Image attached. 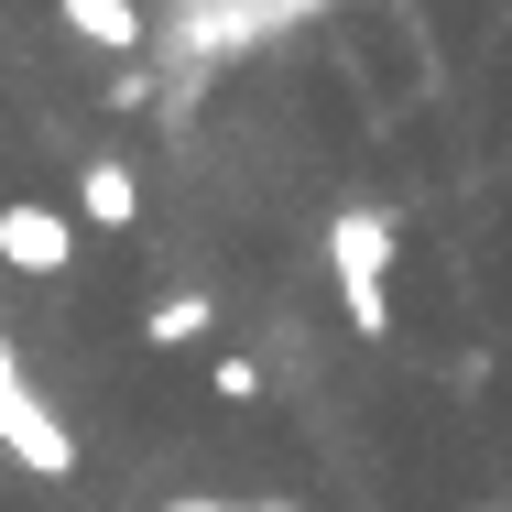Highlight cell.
<instances>
[{"label": "cell", "mask_w": 512, "mask_h": 512, "mask_svg": "<svg viewBox=\"0 0 512 512\" xmlns=\"http://www.w3.org/2000/svg\"><path fill=\"white\" fill-rule=\"evenodd\" d=\"M142 338H153V349H186V338H207V295H164V306L142 316Z\"/></svg>", "instance_id": "7"}, {"label": "cell", "mask_w": 512, "mask_h": 512, "mask_svg": "<svg viewBox=\"0 0 512 512\" xmlns=\"http://www.w3.org/2000/svg\"><path fill=\"white\" fill-rule=\"evenodd\" d=\"M0 447H11L33 480H66V469H77V436H66V414H55L44 393H33V382H22L11 338H0Z\"/></svg>", "instance_id": "2"}, {"label": "cell", "mask_w": 512, "mask_h": 512, "mask_svg": "<svg viewBox=\"0 0 512 512\" xmlns=\"http://www.w3.org/2000/svg\"><path fill=\"white\" fill-rule=\"evenodd\" d=\"M175 512H240V502H175Z\"/></svg>", "instance_id": "10"}, {"label": "cell", "mask_w": 512, "mask_h": 512, "mask_svg": "<svg viewBox=\"0 0 512 512\" xmlns=\"http://www.w3.org/2000/svg\"><path fill=\"white\" fill-rule=\"evenodd\" d=\"M480 512H502V502H480Z\"/></svg>", "instance_id": "11"}, {"label": "cell", "mask_w": 512, "mask_h": 512, "mask_svg": "<svg viewBox=\"0 0 512 512\" xmlns=\"http://www.w3.org/2000/svg\"><path fill=\"white\" fill-rule=\"evenodd\" d=\"M393 218L382 207H338L327 218V273H338V306H349V327L360 338H382L393 327Z\"/></svg>", "instance_id": "1"}, {"label": "cell", "mask_w": 512, "mask_h": 512, "mask_svg": "<svg viewBox=\"0 0 512 512\" xmlns=\"http://www.w3.org/2000/svg\"><path fill=\"white\" fill-rule=\"evenodd\" d=\"M207 393H229V404H262V360H218V382Z\"/></svg>", "instance_id": "8"}, {"label": "cell", "mask_w": 512, "mask_h": 512, "mask_svg": "<svg viewBox=\"0 0 512 512\" xmlns=\"http://www.w3.org/2000/svg\"><path fill=\"white\" fill-rule=\"evenodd\" d=\"M77 218H88V229H142V175H131L120 153H99V164L77 175Z\"/></svg>", "instance_id": "5"}, {"label": "cell", "mask_w": 512, "mask_h": 512, "mask_svg": "<svg viewBox=\"0 0 512 512\" xmlns=\"http://www.w3.org/2000/svg\"><path fill=\"white\" fill-rule=\"evenodd\" d=\"M251 11H262V22L284 33V22H306V11H327V0H251Z\"/></svg>", "instance_id": "9"}, {"label": "cell", "mask_w": 512, "mask_h": 512, "mask_svg": "<svg viewBox=\"0 0 512 512\" xmlns=\"http://www.w3.org/2000/svg\"><path fill=\"white\" fill-rule=\"evenodd\" d=\"M0 262L11 273H66L77 262V218H55V207H0Z\"/></svg>", "instance_id": "4"}, {"label": "cell", "mask_w": 512, "mask_h": 512, "mask_svg": "<svg viewBox=\"0 0 512 512\" xmlns=\"http://www.w3.org/2000/svg\"><path fill=\"white\" fill-rule=\"evenodd\" d=\"M262 33H273V22H262L251 0H186V11H175V55H186V66H229V55H251Z\"/></svg>", "instance_id": "3"}, {"label": "cell", "mask_w": 512, "mask_h": 512, "mask_svg": "<svg viewBox=\"0 0 512 512\" xmlns=\"http://www.w3.org/2000/svg\"><path fill=\"white\" fill-rule=\"evenodd\" d=\"M66 22H77L88 44H109V55L142 44V0H66Z\"/></svg>", "instance_id": "6"}]
</instances>
